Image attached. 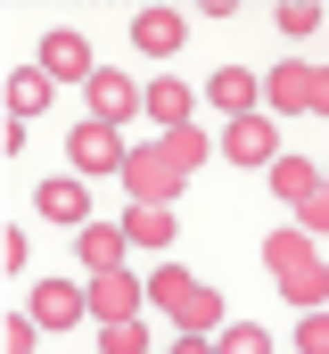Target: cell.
<instances>
[{
  "label": "cell",
  "instance_id": "1",
  "mask_svg": "<svg viewBox=\"0 0 329 354\" xmlns=\"http://www.w3.org/2000/svg\"><path fill=\"white\" fill-rule=\"evenodd\" d=\"M214 157V140L198 132V124H181V132H157L149 149H132L124 157V189H132V206H173L189 181H198V165Z\"/></svg>",
  "mask_w": 329,
  "mask_h": 354
},
{
  "label": "cell",
  "instance_id": "2",
  "mask_svg": "<svg viewBox=\"0 0 329 354\" xmlns=\"http://www.w3.org/2000/svg\"><path fill=\"white\" fill-rule=\"evenodd\" d=\"M263 272L280 280V297H288L297 313H321V297H329V256H321V239H305L297 223H280V231L263 239Z\"/></svg>",
  "mask_w": 329,
  "mask_h": 354
},
{
  "label": "cell",
  "instance_id": "3",
  "mask_svg": "<svg viewBox=\"0 0 329 354\" xmlns=\"http://www.w3.org/2000/svg\"><path fill=\"white\" fill-rule=\"evenodd\" d=\"M149 297H157L181 330H214V322H223V288H206L198 272H181V264H164L157 280H149Z\"/></svg>",
  "mask_w": 329,
  "mask_h": 354
},
{
  "label": "cell",
  "instance_id": "4",
  "mask_svg": "<svg viewBox=\"0 0 329 354\" xmlns=\"http://www.w3.org/2000/svg\"><path fill=\"white\" fill-rule=\"evenodd\" d=\"M223 157H231V165H263V174H272V165H280L288 149H280L272 115L255 107V115H231V124H223Z\"/></svg>",
  "mask_w": 329,
  "mask_h": 354
},
{
  "label": "cell",
  "instance_id": "5",
  "mask_svg": "<svg viewBox=\"0 0 329 354\" xmlns=\"http://www.w3.org/2000/svg\"><path fill=\"white\" fill-rule=\"evenodd\" d=\"M66 157H75V181H82V174H124V157H132V149H124V132H115V124H91V115H82L75 132H66Z\"/></svg>",
  "mask_w": 329,
  "mask_h": 354
},
{
  "label": "cell",
  "instance_id": "6",
  "mask_svg": "<svg viewBox=\"0 0 329 354\" xmlns=\"http://www.w3.org/2000/svg\"><path fill=\"white\" fill-rule=\"evenodd\" d=\"M82 91H91V124H115V132L132 124V107H149V83H132L124 66H99Z\"/></svg>",
  "mask_w": 329,
  "mask_h": 354
},
{
  "label": "cell",
  "instance_id": "7",
  "mask_svg": "<svg viewBox=\"0 0 329 354\" xmlns=\"http://www.w3.org/2000/svg\"><path fill=\"white\" fill-rule=\"evenodd\" d=\"M50 83H91L99 75V58H91V41H82L75 25H58V33H41V58H33Z\"/></svg>",
  "mask_w": 329,
  "mask_h": 354
},
{
  "label": "cell",
  "instance_id": "8",
  "mask_svg": "<svg viewBox=\"0 0 329 354\" xmlns=\"http://www.w3.org/2000/svg\"><path fill=\"white\" fill-rule=\"evenodd\" d=\"M140 305H149V280H132V272H99L91 280V322L107 330V322H140Z\"/></svg>",
  "mask_w": 329,
  "mask_h": 354
},
{
  "label": "cell",
  "instance_id": "9",
  "mask_svg": "<svg viewBox=\"0 0 329 354\" xmlns=\"http://www.w3.org/2000/svg\"><path fill=\"white\" fill-rule=\"evenodd\" d=\"M313 75H321V66L280 58V66L263 75V107H272V115H313Z\"/></svg>",
  "mask_w": 329,
  "mask_h": 354
},
{
  "label": "cell",
  "instance_id": "10",
  "mask_svg": "<svg viewBox=\"0 0 329 354\" xmlns=\"http://www.w3.org/2000/svg\"><path fill=\"white\" fill-rule=\"evenodd\" d=\"M25 313H33V322H41V330H75L82 313H91V288H66V280H41V288H33V305H25Z\"/></svg>",
  "mask_w": 329,
  "mask_h": 354
},
{
  "label": "cell",
  "instance_id": "11",
  "mask_svg": "<svg viewBox=\"0 0 329 354\" xmlns=\"http://www.w3.org/2000/svg\"><path fill=\"white\" fill-rule=\"evenodd\" d=\"M124 248H132L124 223H82V231H75V256H82L91 280H99V272H124Z\"/></svg>",
  "mask_w": 329,
  "mask_h": 354
},
{
  "label": "cell",
  "instance_id": "12",
  "mask_svg": "<svg viewBox=\"0 0 329 354\" xmlns=\"http://www.w3.org/2000/svg\"><path fill=\"white\" fill-rule=\"evenodd\" d=\"M140 115H149L157 132H181V124H198V91H189V83H173V75H157V83H149V107H140Z\"/></svg>",
  "mask_w": 329,
  "mask_h": 354
},
{
  "label": "cell",
  "instance_id": "13",
  "mask_svg": "<svg viewBox=\"0 0 329 354\" xmlns=\"http://www.w3.org/2000/svg\"><path fill=\"white\" fill-rule=\"evenodd\" d=\"M181 33H189V25H181V8H140V17H132V41H140L149 58H173V50H181Z\"/></svg>",
  "mask_w": 329,
  "mask_h": 354
},
{
  "label": "cell",
  "instance_id": "14",
  "mask_svg": "<svg viewBox=\"0 0 329 354\" xmlns=\"http://www.w3.org/2000/svg\"><path fill=\"white\" fill-rule=\"evenodd\" d=\"M33 206H41V214H50V223H91V189H82V181H41V189H33Z\"/></svg>",
  "mask_w": 329,
  "mask_h": 354
},
{
  "label": "cell",
  "instance_id": "15",
  "mask_svg": "<svg viewBox=\"0 0 329 354\" xmlns=\"http://www.w3.org/2000/svg\"><path fill=\"white\" fill-rule=\"evenodd\" d=\"M206 99H214L223 115H255V99H263V83H255L247 66H223V75L206 83Z\"/></svg>",
  "mask_w": 329,
  "mask_h": 354
},
{
  "label": "cell",
  "instance_id": "16",
  "mask_svg": "<svg viewBox=\"0 0 329 354\" xmlns=\"http://www.w3.org/2000/svg\"><path fill=\"white\" fill-rule=\"evenodd\" d=\"M124 239L132 248H173V206H124Z\"/></svg>",
  "mask_w": 329,
  "mask_h": 354
},
{
  "label": "cell",
  "instance_id": "17",
  "mask_svg": "<svg viewBox=\"0 0 329 354\" xmlns=\"http://www.w3.org/2000/svg\"><path fill=\"white\" fill-rule=\"evenodd\" d=\"M8 107H17V124H33V115L50 107V75H41V66H17V75H8Z\"/></svg>",
  "mask_w": 329,
  "mask_h": 354
},
{
  "label": "cell",
  "instance_id": "18",
  "mask_svg": "<svg viewBox=\"0 0 329 354\" xmlns=\"http://www.w3.org/2000/svg\"><path fill=\"white\" fill-rule=\"evenodd\" d=\"M272 189H280V198H288V206H305V198H313V189H321V165H305V157H280V165H272Z\"/></svg>",
  "mask_w": 329,
  "mask_h": 354
},
{
  "label": "cell",
  "instance_id": "19",
  "mask_svg": "<svg viewBox=\"0 0 329 354\" xmlns=\"http://www.w3.org/2000/svg\"><path fill=\"white\" fill-rule=\"evenodd\" d=\"M214 354H272V330H263V322H231V330L214 338Z\"/></svg>",
  "mask_w": 329,
  "mask_h": 354
},
{
  "label": "cell",
  "instance_id": "20",
  "mask_svg": "<svg viewBox=\"0 0 329 354\" xmlns=\"http://www.w3.org/2000/svg\"><path fill=\"white\" fill-rule=\"evenodd\" d=\"M99 354H149V330L140 322H107L99 330Z\"/></svg>",
  "mask_w": 329,
  "mask_h": 354
},
{
  "label": "cell",
  "instance_id": "21",
  "mask_svg": "<svg viewBox=\"0 0 329 354\" xmlns=\"http://www.w3.org/2000/svg\"><path fill=\"white\" fill-rule=\"evenodd\" d=\"M297 231H305V239H329V189H313V198L297 206Z\"/></svg>",
  "mask_w": 329,
  "mask_h": 354
},
{
  "label": "cell",
  "instance_id": "22",
  "mask_svg": "<svg viewBox=\"0 0 329 354\" xmlns=\"http://www.w3.org/2000/svg\"><path fill=\"white\" fill-rule=\"evenodd\" d=\"M297 354H329V313H305L297 322Z\"/></svg>",
  "mask_w": 329,
  "mask_h": 354
},
{
  "label": "cell",
  "instance_id": "23",
  "mask_svg": "<svg viewBox=\"0 0 329 354\" xmlns=\"http://www.w3.org/2000/svg\"><path fill=\"white\" fill-rule=\"evenodd\" d=\"M272 25H280V33H313V25H321V8H313V0H288Z\"/></svg>",
  "mask_w": 329,
  "mask_h": 354
},
{
  "label": "cell",
  "instance_id": "24",
  "mask_svg": "<svg viewBox=\"0 0 329 354\" xmlns=\"http://www.w3.org/2000/svg\"><path fill=\"white\" fill-rule=\"evenodd\" d=\"M164 354H214V338H206V330H181V338H173Z\"/></svg>",
  "mask_w": 329,
  "mask_h": 354
},
{
  "label": "cell",
  "instance_id": "25",
  "mask_svg": "<svg viewBox=\"0 0 329 354\" xmlns=\"http://www.w3.org/2000/svg\"><path fill=\"white\" fill-rule=\"evenodd\" d=\"M313 115H329V66L313 75Z\"/></svg>",
  "mask_w": 329,
  "mask_h": 354
},
{
  "label": "cell",
  "instance_id": "26",
  "mask_svg": "<svg viewBox=\"0 0 329 354\" xmlns=\"http://www.w3.org/2000/svg\"><path fill=\"white\" fill-rule=\"evenodd\" d=\"M321 189H329V174H321Z\"/></svg>",
  "mask_w": 329,
  "mask_h": 354
}]
</instances>
